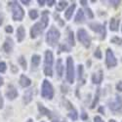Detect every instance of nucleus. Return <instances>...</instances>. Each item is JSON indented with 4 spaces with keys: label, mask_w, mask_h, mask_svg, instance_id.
<instances>
[{
    "label": "nucleus",
    "mask_w": 122,
    "mask_h": 122,
    "mask_svg": "<svg viewBox=\"0 0 122 122\" xmlns=\"http://www.w3.org/2000/svg\"><path fill=\"white\" fill-rule=\"evenodd\" d=\"M60 31L54 26H52L50 29H49V31L47 32L46 34V42L48 45L50 46H52L54 47L58 41H59V39H60Z\"/></svg>",
    "instance_id": "nucleus-1"
},
{
    "label": "nucleus",
    "mask_w": 122,
    "mask_h": 122,
    "mask_svg": "<svg viewBox=\"0 0 122 122\" xmlns=\"http://www.w3.org/2000/svg\"><path fill=\"white\" fill-rule=\"evenodd\" d=\"M9 6L11 7V10L13 12L14 21H22L25 16V12H24L23 8L21 7V5L16 1H12V2H9Z\"/></svg>",
    "instance_id": "nucleus-2"
},
{
    "label": "nucleus",
    "mask_w": 122,
    "mask_h": 122,
    "mask_svg": "<svg viewBox=\"0 0 122 122\" xmlns=\"http://www.w3.org/2000/svg\"><path fill=\"white\" fill-rule=\"evenodd\" d=\"M53 54L51 51H46L45 53V62H44V73L47 76L53 75Z\"/></svg>",
    "instance_id": "nucleus-3"
},
{
    "label": "nucleus",
    "mask_w": 122,
    "mask_h": 122,
    "mask_svg": "<svg viewBox=\"0 0 122 122\" xmlns=\"http://www.w3.org/2000/svg\"><path fill=\"white\" fill-rule=\"evenodd\" d=\"M41 96L45 99H53L54 96V89L53 86L48 80H44L42 83V88H41Z\"/></svg>",
    "instance_id": "nucleus-4"
},
{
    "label": "nucleus",
    "mask_w": 122,
    "mask_h": 122,
    "mask_svg": "<svg viewBox=\"0 0 122 122\" xmlns=\"http://www.w3.org/2000/svg\"><path fill=\"white\" fill-rule=\"evenodd\" d=\"M66 80L69 83L74 82V66L71 57H67L66 59Z\"/></svg>",
    "instance_id": "nucleus-5"
},
{
    "label": "nucleus",
    "mask_w": 122,
    "mask_h": 122,
    "mask_svg": "<svg viewBox=\"0 0 122 122\" xmlns=\"http://www.w3.org/2000/svg\"><path fill=\"white\" fill-rule=\"evenodd\" d=\"M77 37H78V40L82 43L85 47H90V44H91V37L90 35L88 34V32L84 28H80L78 29L77 31Z\"/></svg>",
    "instance_id": "nucleus-6"
},
{
    "label": "nucleus",
    "mask_w": 122,
    "mask_h": 122,
    "mask_svg": "<svg viewBox=\"0 0 122 122\" xmlns=\"http://www.w3.org/2000/svg\"><path fill=\"white\" fill-rule=\"evenodd\" d=\"M108 107L110 108V110L117 112V111H121L122 110V97L120 96H116L115 100L108 103Z\"/></svg>",
    "instance_id": "nucleus-7"
},
{
    "label": "nucleus",
    "mask_w": 122,
    "mask_h": 122,
    "mask_svg": "<svg viewBox=\"0 0 122 122\" xmlns=\"http://www.w3.org/2000/svg\"><path fill=\"white\" fill-rule=\"evenodd\" d=\"M106 63H107V66L108 67H112V66H115L117 65V61L115 59V56L113 54V52L111 51L110 49H107V52H106Z\"/></svg>",
    "instance_id": "nucleus-8"
},
{
    "label": "nucleus",
    "mask_w": 122,
    "mask_h": 122,
    "mask_svg": "<svg viewBox=\"0 0 122 122\" xmlns=\"http://www.w3.org/2000/svg\"><path fill=\"white\" fill-rule=\"evenodd\" d=\"M44 28L45 27L41 23H36L30 29V36H31V38H36L40 33H42Z\"/></svg>",
    "instance_id": "nucleus-9"
},
{
    "label": "nucleus",
    "mask_w": 122,
    "mask_h": 122,
    "mask_svg": "<svg viewBox=\"0 0 122 122\" xmlns=\"http://www.w3.org/2000/svg\"><path fill=\"white\" fill-rule=\"evenodd\" d=\"M89 26L91 27V29L94 30L96 32H99L102 34V38H105L106 37V27L105 25H100V24H96V23H92L90 24Z\"/></svg>",
    "instance_id": "nucleus-10"
},
{
    "label": "nucleus",
    "mask_w": 122,
    "mask_h": 122,
    "mask_svg": "<svg viewBox=\"0 0 122 122\" xmlns=\"http://www.w3.org/2000/svg\"><path fill=\"white\" fill-rule=\"evenodd\" d=\"M6 97L9 100H14V99H16L18 97V91L13 85H9L8 86L7 92H6Z\"/></svg>",
    "instance_id": "nucleus-11"
},
{
    "label": "nucleus",
    "mask_w": 122,
    "mask_h": 122,
    "mask_svg": "<svg viewBox=\"0 0 122 122\" xmlns=\"http://www.w3.org/2000/svg\"><path fill=\"white\" fill-rule=\"evenodd\" d=\"M13 46H14V43H13L12 38L7 37L4 44H3V50L5 51L6 53H11L12 50H13Z\"/></svg>",
    "instance_id": "nucleus-12"
},
{
    "label": "nucleus",
    "mask_w": 122,
    "mask_h": 122,
    "mask_svg": "<svg viewBox=\"0 0 122 122\" xmlns=\"http://www.w3.org/2000/svg\"><path fill=\"white\" fill-rule=\"evenodd\" d=\"M103 78H104V74H103V71L102 70H99V71L95 72L92 76V81L94 84H100L102 81H103Z\"/></svg>",
    "instance_id": "nucleus-13"
},
{
    "label": "nucleus",
    "mask_w": 122,
    "mask_h": 122,
    "mask_svg": "<svg viewBox=\"0 0 122 122\" xmlns=\"http://www.w3.org/2000/svg\"><path fill=\"white\" fill-rule=\"evenodd\" d=\"M25 36V28L24 26H19L18 29H17V39H18V41L19 42H22Z\"/></svg>",
    "instance_id": "nucleus-14"
},
{
    "label": "nucleus",
    "mask_w": 122,
    "mask_h": 122,
    "mask_svg": "<svg viewBox=\"0 0 122 122\" xmlns=\"http://www.w3.org/2000/svg\"><path fill=\"white\" fill-rule=\"evenodd\" d=\"M119 23H120V20H117V19H114V18L111 19L110 22H109L110 30H112V31H116V30L118 29V26H119Z\"/></svg>",
    "instance_id": "nucleus-15"
},
{
    "label": "nucleus",
    "mask_w": 122,
    "mask_h": 122,
    "mask_svg": "<svg viewBox=\"0 0 122 122\" xmlns=\"http://www.w3.org/2000/svg\"><path fill=\"white\" fill-rule=\"evenodd\" d=\"M30 84H31V81H30L28 77H26L24 74L21 75V77H20V85L22 87H28Z\"/></svg>",
    "instance_id": "nucleus-16"
},
{
    "label": "nucleus",
    "mask_w": 122,
    "mask_h": 122,
    "mask_svg": "<svg viewBox=\"0 0 122 122\" xmlns=\"http://www.w3.org/2000/svg\"><path fill=\"white\" fill-rule=\"evenodd\" d=\"M37 106H38V110H39L40 114L46 115V116H48V117H51V111H50L48 108H46L43 105H41L40 103H38Z\"/></svg>",
    "instance_id": "nucleus-17"
},
{
    "label": "nucleus",
    "mask_w": 122,
    "mask_h": 122,
    "mask_svg": "<svg viewBox=\"0 0 122 122\" xmlns=\"http://www.w3.org/2000/svg\"><path fill=\"white\" fill-rule=\"evenodd\" d=\"M56 70H57V74L59 77H62L63 75V71H64V66H63V62L62 59H59L57 62V66H56Z\"/></svg>",
    "instance_id": "nucleus-18"
},
{
    "label": "nucleus",
    "mask_w": 122,
    "mask_h": 122,
    "mask_svg": "<svg viewBox=\"0 0 122 122\" xmlns=\"http://www.w3.org/2000/svg\"><path fill=\"white\" fill-rule=\"evenodd\" d=\"M32 94H33V90L32 89H29V90H27L26 92L25 93V95H24V102L25 104H28L30 101H31V99H32Z\"/></svg>",
    "instance_id": "nucleus-19"
},
{
    "label": "nucleus",
    "mask_w": 122,
    "mask_h": 122,
    "mask_svg": "<svg viewBox=\"0 0 122 122\" xmlns=\"http://www.w3.org/2000/svg\"><path fill=\"white\" fill-rule=\"evenodd\" d=\"M75 4H72L71 6H69V8L66 10V11L65 12V17H66V20H69L70 18H71V16H72V14H73V12H74V9H75Z\"/></svg>",
    "instance_id": "nucleus-20"
},
{
    "label": "nucleus",
    "mask_w": 122,
    "mask_h": 122,
    "mask_svg": "<svg viewBox=\"0 0 122 122\" xmlns=\"http://www.w3.org/2000/svg\"><path fill=\"white\" fill-rule=\"evenodd\" d=\"M41 23L43 25L44 27H47L48 25V23H49V17H48V12L47 11H44L42 13V16H41Z\"/></svg>",
    "instance_id": "nucleus-21"
},
{
    "label": "nucleus",
    "mask_w": 122,
    "mask_h": 122,
    "mask_svg": "<svg viewBox=\"0 0 122 122\" xmlns=\"http://www.w3.org/2000/svg\"><path fill=\"white\" fill-rule=\"evenodd\" d=\"M84 22V12L79 10L75 16V23H83Z\"/></svg>",
    "instance_id": "nucleus-22"
},
{
    "label": "nucleus",
    "mask_w": 122,
    "mask_h": 122,
    "mask_svg": "<svg viewBox=\"0 0 122 122\" xmlns=\"http://www.w3.org/2000/svg\"><path fill=\"white\" fill-rule=\"evenodd\" d=\"M40 56H38V55H33L32 56V58H31V64H32V67H34V68H36L38 66H39V64H40Z\"/></svg>",
    "instance_id": "nucleus-23"
},
{
    "label": "nucleus",
    "mask_w": 122,
    "mask_h": 122,
    "mask_svg": "<svg viewBox=\"0 0 122 122\" xmlns=\"http://www.w3.org/2000/svg\"><path fill=\"white\" fill-rule=\"evenodd\" d=\"M67 6V2L66 1H60L57 4V10L58 11H63V10Z\"/></svg>",
    "instance_id": "nucleus-24"
},
{
    "label": "nucleus",
    "mask_w": 122,
    "mask_h": 122,
    "mask_svg": "<svg viewBox=\"0 0 122 122\" xmlns=\"http://www.w3.org/2000/svg\"><path fill=\"white\" fill-rule=\"evenodd\" d=\"M68 43L71 45V46H74L75 45V42H74V37H73V32L68 30Z\"/></svg>",
    "instance_id": "nucleus-25"
},
{
    "label": "nucleus",
    "mask_w": 122,
    "mask_h": 122,
    "mask_svg": "<svg viewBox=\"0 0 122 122\" xmlns=\"http://www.w3.org/2000/svg\"><path fill=\"white\" fill-rule=\"evenodd\" d=\"M19 64L21 65V66L24 69H26V61H25V59L23 56H21V57L19 58Z\"/></svg>",
    "instance_id": "nucleus-26"
},
{
    "label": "nucleus",
    "mask_w": 122,
    "mask_h": 122,
    "mask_svg": "<svg viewBox=\"0 0 122 122\" xmlns=\"http://www.w3.org/2000/svg\"><path fill=\"white\" fill-rule=\"evenodd\" d=\"M68 117H69V118H71L72 120H76V119H77V117H78L77 111H76L75 109H72V110L68 113Z\"/></svg>",
    "instance_id": "nucleus-27"
},
{
    "label": "nucleus",
    "mask_w": 122,
    "mask_h": 122,
    "mask_svg": "<svg viewBox=\"0 0 122 122\" xmlns=\"http://www.w3.org/2000/svg\"><path fill=\"white\" fill-rule=\"evenodd\" d=\"M28 14H29V17L31 20H35V19L38 18V12L36 11V10H30Z\"/></svg>",
    "instance_id": "nucleus-28"
},
{
    "label": "nucleus",
    "mask_w": 122,
    "mask_h": 122,
    "mask_svg": "<svg viewBox=\"0 0 122 122\" xmlns=\"http://www.w3.org/2000/svg\"><path fill=\"white\" fill-rule=\"evenodd\" d=\"M110 42L111 43H114V44H122V39L117 37V36H114L113 38L110 39Z\"/></svg>",
    "instance_id": "nucleus-29"
},
{
    "label": "nucleus",
    "mask_w": 122,
    "mask_h": 122,
    "mask_svg": "<svg viewBox=\"0 0 122 122\" xmlns=\"http://www.w3.org/2000/svg\"><path fill=\"white\" fill-rule=\"evenodd\" d=\"M100 89H98V91H97V95L95 96V99H94V101H93V103H92V105H91V108H94L95 107V106L97 105V103H98V101H99V91Z\"/></svg>",
    "instance_id": "nucleus-30"
},
{
    "label": "nucleus",
    "mask_w": 122,
    "mask_h": 122,
    "mask_svg": "<svg viewBox=\"0 0 122 122\" xmlns=\"http://www.w3.org/2000/svg\"><path fill=\"white\" fill-rule=\"evenodd\" d=\"M6 68H7V66H6V64L4 62L0 63V72H5Z\"/></svg>",
    "instance_id": "nucleus-31"
},
{
    "label": "nucleus",
    "mask_w": 122,
    "mask_h": 122,
    "mask_svg": "<svg viewBox=\"0 0 122 122\" xmlns=\"http://www.w3.org/2000/svg\"><path fill=\"white\" fill-rule=\"evenodd\" d=\"M82 73H83V66H78V78L80 79L81 77H82Z\"/></svg>",
    "instance_id": "nucleus-32"
},
{
    "label": "nucleus",
    "mask_w": 122,
    "mask_h": 122,
    "mask_svg": "<svg viewBox=\"0 0 122 122\" xmlns=\"http://www.w3.org/2000/svg\"><path fill=\"white\" fill-rule=\"evenodd\" d=\"M95 57L97 59H102V52H101V49L100 48H97L96 52H95Z\"/></svg>",
    "instance_id": "nucleus-33"
},
{
    "label": "nucleus",
    "mask_w": 122,
    "mask_h": 122,
    "mask_svg": "<svg viewBox=\"0 0 122 122\" xmlns=\"http://www.w3.org/2000/svg\"><path fill=\"white\" fill-rule=\"evenodd\" d=\"M86 13H87V16H88L90 19H93V18H94V14L92 13V10H91L90 8H87V9H86Z\"/></svg>",
    "instance_id": "nucleus-34"
},
{
    "label": "nucleus",
    "mask_w": 122,
    "mask_h": 122,
    "mask_svg": "<svg viewBox=\"0 0 122 122\" xmlns=\"http://www.w3.org/2000/svg\"><path fill=\"white\" fill-rule=\"evenodd\" d=\"M5 30H6V32H8V33H12L13 32V27L11 25H7L5 27Z\"/></svg>",
    "instance_id": "nucleus-35"
},
{
    "label": "nucleus",
    "mask_w": 122,
    "mask_h": 122,
    "mask_svg": "<svg viewBox=\"0 0 122 122\" xmlns=\"http://www.w3.org/2000/svg\"><path fill=\"white\" fill-rule=\"evenodd\" d=\"M116 89L118 91H121V92H122V81H120V82L116 85Z\"/></svg>",
    "instance_id": "nucleus-36"
},
{
    "label": "nucleus",
    "mask_w": 122,
    "mask_h": 122,
    "mask_svg": "<svg viewBox=\"0 0 122 122\" xmlns=\"http://www.w3.org/2000/svg\"><path fill=\"white\" fill-rule=\"evenodd\" d=\"M94 122H104V121L100 116H95L94 117Z\"/></svg>",
    "instance_id": "nucleus-37"
},
{
    "label": "nucleus",
    "mask_w": 122,
    "mask_h": 122,
    "mask_svg": "<svg viewBox=\"0 0 122 122\" xmlns=\"http://www.w3.org/2000/svg\"><path fill=\"white\" fill-rule=\"evenodd\" d=\"M81 118H82L83 120L88 119V115H87V113H86V112H82V113H81Z\"/></svg>",
    "instance_id": "nucleus-38"
},
{
    "label": "nucleus",
    "mask_w": 122,
    "mask_h": 122,
    "mask_svg": "<svg viewBox=\"0 0 122 122\" xmlns=\"http://www.w3.org/2000/svg\"><path fill=\"white\" fill-rule=\"evenodd\" d=\"M3 104H4V102H3V98H2L1 94H0V108H2V107H3Z\"/></svg>",
    "instance_id": "nucleus-39"
},
{
    "label": "nucleus",
    "mask_w": 122,
    "mask_h": 122,
    "mask_svg": "<svg viewBox=\"0 0 122 122\" xmlns=\"http://www.w3.org/2000/svg\"><path fill=\"white\" fill-rule=\"evenodd\" d=\"M61 49H63V50H66V52H69V49L66 46V45H62V46H61Z\"/></svg>",
    "instance_id": "nucleus-40"
},
{
    "label": "nucleus",
    "mask_w": 122,
    "mask_h": 122,
    "mask_svg": "<svg viewBox=\"0 0 122 122\" xmlns=\"http://www.w3.org/2000/svg\"><path fill=\"white\" fill-rule=\"evenodd\" d=\"M55 3H56V2L54 1V0H51V1H48V6L51 7V6H53Z\"/></svg>",
    "instance_id": "nucleus-41"
},
{
    "label": "nucleus",
    "mask_w": 122,
    "mask_h": 122,
    "mask_svg": "<svg viewBox=\"0 0 122 122\" xmlns=\"http://www.w3.org/2000/svg\"><path fill=\"white\" fill-rule=\"evenodd\" d=\"M110 3L112 4L113 6H117L118 4H120V1H110Z\"/></svg>",
    "instance_id": "nucleus-42"
},
{
    "label": "nucleus",
    "mask_w": 122,
    "mask_h": 122,
    "mask_svg": "<svg viewBox=\"0 0 122 122\" xmlns=\"http://www.w3.org/2000/svg\"><path fill=\"white\" fill-rule=\"evenodd\" d=\"M38 3H39L40 6H43L44 3H45V1H43V0H38Z\"/></svg>",
    "instance_id": "nucleus-43"
},
{
    "label": "nucleus",
    "mask_w": 122,
    "mask_h": 122,
    "mask_svg": "<svg viewBox=\"0 0 122 122\" xmlns=\"http://www.w3.org/2000/svg\"><path fill=\"white\" fill-rule=\"evenodd\" d=\"M22 3H24L25 5H28L29 1H28V0H26V1H25V0H23V1H22Z\"/></svg>",
    "instance_id": "nucleus-44"
},
{
    "label": "nucleus",
    "mask_w": 122,
    "mask_h": 122,
    "mask_svg": "<svg viewBox=\"0 0 122 122\" xmlns=\"http://www.w3.org/2000/svg\"><path fill=\"white\" fill-rule=\"evenodd\" d=\"M2 23H3V18H2V16L0 15V25H2Z\"/></svg>",
    "instance_id": "nucleus-45"
},
{
    "label": "nucleus",
    "mask_w": 122,
    "mask_h": 122,
    "mask_svg": "<svg viewBox=\"0 0 122 122\" xmlns=\"http://www.w3.org/2000/svg\"><path fill=\"white\" fill-rule=\"evenodd\" d=\"M99 111H100V112H102V113H104V107H100Z\"/></svg>",
    "instance_id": "nucleus-46"
},
{
    "label": "nucleus",
    "mask_w": 122,
    "mask_h": 122,
    "mask_svg": "<svg viewBox=\"0 0 122 122\" xmlns=\"http://www.w3.org/2000/svg\"><path fill=\"white\" fill-rule=\"evenodd\" d=\"M2 84H3V79L1 76H0V86H2Z\"/></svg>",
    "instance_id": "nucleus-47"
},
{
    "label": "nucleus",
    "mask_w": 122,
    "mask_h": 122,
    "mask_svg": "<svg viewBox=\"0 0 122 122\" xmlns=\"http://www.w3.org/2000/svg\"><path fill=\"white\" fill-rule=\"evenodd\" d=\"M80 3L82 4V5H86L87 4V1H80Z\"/></svg>",
    "instance_id": "nucleus-48"
},
{
    "label": "nucleus",
    "mask_w": 122,
    "mask_h": 122,
    "mask_svg": "<svg viewBox=\"0 0 122 122\" xmlns=\"http://www.w3.org/2000/svg\"><path fill=\"white\" fill-rule=\"evenodd\" d=\"M109 122H116V121H115V120H113V119H110V120H109Z\"/></svg>",
    "instance_id": "nucleus-49"
},
{
    "label": "nucleus",
    "mask_w": 122,
    "mask_h": 122,
    "mask_svg": "<svg viewBox=\"0 0 122 122\" xmlns=\"http://www.w3.org/2000/svg\"><path fill=\"white\" fill-rule=\"evenodd\" d=\"M26 122H33V121H32V120H31V119H28V120H27V121H26Z\"/></svg>",
    "instance_id": "nucleus-50"
},
{
    "label": "nucleus",
    "mask_w": 122,
    "mask_h": 122,
    "mask_svg": "<svg viewBox=\"0 0 122 122\" xmlns=\"http://www.w3.org/2000/svg\"><path fill=\"white\" fill-rule=\"evenodd\" d=\"M52 122H60V121H58V120H54V121H52Z\"/></svg>",
    "instance_id": "nucleus-51"
},
{
    "label": "nucleus",
    "mask_w": 122,
    "mask_h": 122,
    "mask_svg": "<svg viewBox=\"0 0 122 122\" xmlns=\"http://www.w3.org/2000/svg\"><path fill=\"white\" fill-rule=\"evenodd\" d=\"M42 122H44V121H42Z\"/></svg>",
    "instance_id": "nucleus-52"
}]
</instances>
